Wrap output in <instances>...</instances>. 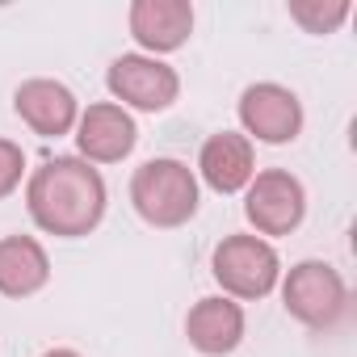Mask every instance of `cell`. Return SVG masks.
I'll use <instances>...</instances> for the list:
<instances>
[{
    "instance_id": "13",
    "label": "cell",
    "mask_w": 357,
    "mask_h": 357,
    "mask_svg": "<svg viewBox=\"0 0 357 357\" xmlns=\"http://www.w3.org/2000/svg\"><path fill=\"white\" fill-rule=\"evenodd\" d=\"M47 278H51V261L34 236L0 240V294L5 298H30L47 286Z\"/></svg>"
},
{
    "instance_id": "6",
    "label": "cell",
    "mask_w": 357,
    "mask_h": 357,
    "mask_svg": "<svg viewBox=\"0 0 357 357\" xmlns=\"http://www.w3.org/2000/svg\"><path fill=\"white\" fill-rule=\"evenodd\" d=\"M105 84L122 105H135V109H147V114L168 109L176 101V93H181V76L168 63L151 59V55H118L109 63Z\"/></svg>"
},
{
    "instance_id": "8",
    "label": "cell",
    "mask_w": 357,
    "mask_h": 357,
    "mask_svg": "<svg viewBox=\"0 0 357 357\" xmlns=\"http://www.w3.org/2000/svg\"><path fill=\"white\" fill-rule=\"evenodd\" d=\"M135 118L114 105V101H97L89 105L80 118H76V143H80V155L89 164H118L135 151Z\"/></svg>"
},
{
    "instance_id": "10",
    "label": "cell",
    "mask_w": 357,
    "mask_h": 357,
    "mask_svg": "<svg viewBox=\"0 0 357 357\" xmlns=\"http://www.w3.org/2000/svg\"><path fill=\"white\" fill-rule=\"evenodd\" d=\"M13 109H17V118H22L34 135H43V139L68 135V130L76 126V118H80L76 93H72L68 84H59V80H47V76L26 80V84L17 89V97H13Z\"/></svg>"
},
{
    "instance_id": "15",
    "label": "cell",
    "mask_w": 357,
    "mask_h": 357,
    "mask_svg": "<svg viewBox=\"0 0 357 357\" xmlns=\"http://www.w3.org/2000/svg\"><path fill=\"white\" fill-rule=\"evenodd\" d=\"M26 176V151L13 139H0V198H9Z\"/></svg>"
},
{
    "instance_id": "3",
    "label": "cell",
    "mask_w": 357,
    "mask_h": 357,
    "mask_svg": "<svg viewBox=\"0 0 357 357\" xmlns=\"http://www.w3.org/2000/svg\"><path fill=\"white\" fill-rule=\"evenodd\" d=\"M211 269H215V282L223 286V294H231V298H265L282 278V261H278L273 244H265L261 236H227L215 248Z\"/></svg>"
},
{
    "instance_id": "1",
    "label": "cell",
    "mask_w": 357,
    "mask_h": 357,
    "mask_svg": "<svg viewBox=\"0 0 357 357\" xmlns=\"http://www.w3.org/2000/svg\"><path fill=\"white\" fill-rule=\"evenodd\" d=\"M26 206L47 236L80 240L105 219V181L89 160L55 155L34 168L26 185Z\"/></svg>"
},
{
    "instance_id": "4",
    "label": "cell",
    "mask_w": 357,
    "mask_h": 357,
    "mask_svg": "<svg viewBox=\"0 0 357 357\" xmlns=\"http://www.w3.org/2000/svg\"><path fill=\"white\" fill-rule=\"evenodd\" d=\"M282 303L298 324L332 328L344 315L349 290H344V278L328 261H298L282 282Z\"/></svg>"
},
{
    "instance_id": "16",
    "label": "cell",
    "mask_w": 357,
    "mask_h": 357,
    "mask_svg": "<svg viewBox=\"0 0 357 357\" xmlns=\"http://www.w3.org/2000/svg\"><path fill=\"white\" fill-rule=\"evenodd\" d=\"M43 357H80V353H76V349H47Z\"/></svg>"
},
{
    "instance_id": "14",
    "label": "cell",
    "mask_w": 357,
    "mask_h": 357,
    "mask_svg": "<svg viewBox=\"0 0 357 357\" xmlns=\"http://www.w3.org/2000/svg\"><path fill=\"white\" fill-rule=\"evenodd\" d=\"M290 17L307 30V34H332L344 17H349V0H294Z\"/></svg>"
},
{
    "instance_id": "5",
    "label": "cell",
    "mask_w": 357,
    "mask_h": 357,
    "mask_svg": "<svg viewBox=\"0 0 357 357\" xmlns=\"http://www.w3.org/2000/svg\"><path fill=\"white\" fill-rule=\"evenodd\" d=\"M244 215L261 236H290L303 215H307V194L303 181L286 168H265L248 181V198H244Z\"/></svg>"
},
{
    "instance_id": "7",
    "label": "cell",
    "mask_w": 357,
    "mask_h": 357,
    "mask_svg": "<svg viewBox=\"0 0 357 357\" xmlns=\"http://www.w3.org/2000/svg\"><path fill=\"white\" fill-rule=\"evenodd\" d=\"M240 122L261 143H290L303 130V101L286 84H248L240 93Z\"/></svg>"
},
{
    "instance_id": "9",
    "label": "cell",
    "mask_w": 357,
    "mask_h": 357,
    "mask_svg": "<svg viewBox=\"0 0 357 357\" xmlns=\"http://www.w3.org/2000/svg\"><path fill=\"white\" fill-rule=\"evenodd\" d=\"M130 34L143 51L168 55L176 47H185V38L194 34V5L190 0H135L130 5Z\"/></svg>"
},
{
    "instance_id": "11",
    "label": "cell",
    "mask_w": 357,
    "mask_h": 357,
    "mask_svg": "<svg viewBox=\"0 0 357 357\" xmlns=\"http://www.w3.org/2000/svg\"><path fill=\"white\" fill-rule=\"evenodd\" d=\"M198 172L215 194H240L248 190V181L257 176V155H252V139L240 130H219L202 143L198 155Z\"/></svg>"
},
{
    "instance_id": "2",
    "label": "cell",
    "mask_w": 357,
    "mask_h": 357,
    "mask_svg": "<svg viewBox=\"0 0 357 357\" xmlns=\"http://www.w3.org/2000/svg\"><path fill=\"white\" fill-rule=\"evenodd\" d=\"M130 202L151 227H181L198 215V176L172 155L147 160L130 176Z\"/></svg>"
},
{
    "instance_id": "12",
    "label": "cell",
    "mask_w": 357,
    "mask_h": 357,
    "mask_svg": "<svg viewBox=\"0 0 357 357\" xmlns=\"http://www.w3.org/2000/svg\"><path fill=\"white\" fill-rule=\"evenodd\" d=\"M185 336L198 353L206 357H223L231 353L240 340H244V307L231 303L227 294H215V298H202L190 307L185 315Z\"/></svg>"
}]
</instances>
